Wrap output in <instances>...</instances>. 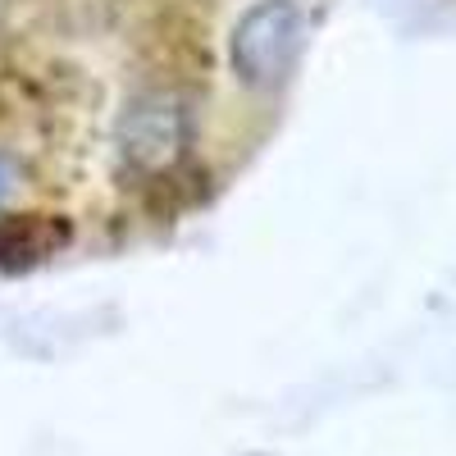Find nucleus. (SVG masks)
Listing matches in <instances>:
<instances>
[{"label": "nucleus", "mask_w": 456, "mask_h": 456, "mask_svg": "<svg viewBox=\"0 0 456 456\" xmlns=\"http://www.w3.org/2000/svg\"><path fill=\"white\" fill-rule=\"evenodd\" d=\"M201 146V101L183 78H142L114 110L110 156L128 187H169Z\"/></svg>", "instance_id": "nucleus-1"}, {"label": "nucleus", "mask_w": 456, "mask_h": 456, "mask_svg": "<svg viewBox=\"0 0 456 456\" xmlns=\"http://www.w3.org/2000/svg\"><path fill=\"white\" fill-rule=\"evenodd\" d=\"M315 37L311 0H242L224 28V78L242 101L274 105L292 92Z\"/></svg>", "instance_id": "nucleus-2"}, {"label": "nucleus", "mask_w": 456, "mask_h": 456, "mask_svg": "<svg viewBox=\"0 0 456 456\" xmlns=\"http://www.w3.org/2000/svg\"><path fill=\"white\" fill-rule=\"evenodd\" d=\"M73 242V228L64 215L51 210H5L0 215V270L5 274H28V270H42L46 260L64 256Z\"/></svg>", "instance_id": "nucleus-3"}, {"label": "nucleus", "mask_w": 456, "mask_h": 456, "mask_svg": "<svg viewBox=\"0 0 456 456\" xmlns=\"http://www.w3.org/2000/svg\"><path fill=\"white\" fill-rule=\"evenodd\" d=\"M28 197H32V174H28L23 156L14 146H0V215L28 206Z\"/></svg>", "instance_id": "nucleus-4"}]
</instances>
